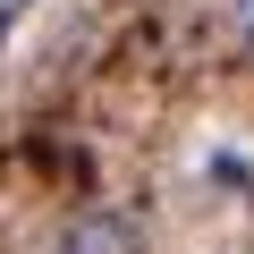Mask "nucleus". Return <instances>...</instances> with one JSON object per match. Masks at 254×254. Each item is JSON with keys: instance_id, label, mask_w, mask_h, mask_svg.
I'll return each mask as SVG.
<instances>
[{"instance_id": "obj_1", "label": "nucleus", "mask_w": 254, "mask_h": 254, "mask_svg": "<svg viewBox=\"0 0 254 254\" xmlns=\"http://www.w3.org/2000/svg\"><path fill=\"white\" fill-rule=\"evenodd\" d=\"M51 254H144V229H136L127 203H85V212L60 220V246Z\"/></svg>"}, {"instance_id": "obj_2", "label": "nucleus", "mask_w": 254, "mask_h": 254, "mask_svg": "<svg viewBox=\"0 0 254 254\" xmlns=\"http://www.w3.org/2000/svg\"><path fill=\"white\" fill-rule=\"evenodd\" d=\"M229 34H237V43L254 51V0H229Z\"/></svg>"}, {"instance_id": "obj_3", "label": "nucleus", "mask_w": 254, "mask_h": 254, "mask_svg": "<svg viewBox=\"0 0 254 254\" xmlns=\"http://www.w3.org/2000/svg\"><path fill=\"white\" fill-rule=\"evenodd\" d=\"M9 9H26V0H9Z\"/></svg>"}]
</instances>
